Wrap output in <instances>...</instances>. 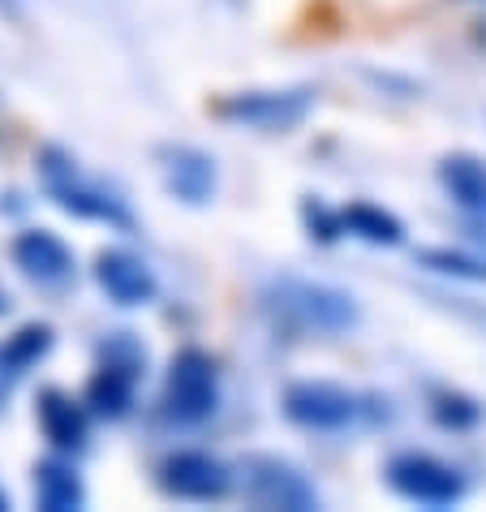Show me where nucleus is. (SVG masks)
Returning <instances> with one entry per match:
<instances>
[{"mask_svg": "<svg viewBox=\"0 0 486 512\" xmlns=\"http://www.w3.org/2000/svg\"><path fill=\"white\" fill-rule=\"evenodd\" d=\"M259 315L284 340H340L362 323V306L340 284L271 276L259 289Z\"/></svg>", "mask_w": 486, "mask_h": 512, "instance_id": "1", "label": "nucleus"}, {"mask_svg": "<svg viewBox=\"0 0 486 512\" xmlns=\"http://www.w3.org/2000/svg\"><path fill=\"white\" fill-rule=\"evenodd\" d=\"M35 173H39V186L52 198V207H61L65 216H74L82 224H104L112 233H134V211L130 203L99 181L95 173L82 168V160L74 151H65L61 142H44L35 151Z\"/></svg>", "mask_w": 486, "mask_h": 512, "instance_id": "2", "label": "nucleus"}, {"mask_svg": "<svg viewBox=\"0 0 486 512\" xmlns=\"http://www.w3.org/2000/svg\"><path fill=\"white\" fill-rule=\"evenodd\" d=\"M375 405H379V396L353 392L336 379H297L280 396L284 418H289L297 431H310V435H345L366 422L392 418V409L379 414Z\"/></svg>", "mask_w": 486, "mask_h": 512, "instance_id": "3", "label": "nucleus"}, {"mask_svg": "<svg viewBox=\"0 0 486 512\" xmlns=\"http://www.w3.org/2000/svg\"><path fill=\"white\" fill-rule=\"evenodd\" d=\"M224 375L207 349L185 345L164 366L160 379V418L168 426H203L220 414Z\"/></svg>", "mask_w": 486, "mask_h": 512, "instance_id": "4", "label": "nucleus"}, {"mask_svg": "<svg viewBox=\"0 0 486 512\" xmlns=\"http://www.w3.org/2000/svg\"><path fill=\"white\" fill-rule=\"evenodd\" d=\"M237 495L250 508L263 512H314L323 508V495L314 478L297 461L280 457V452H250L237 461Z\"/></svg>", "mask_w": 486, "mask_h": 512, "instance_id": "5", "label": "nucleus"}, {"mask_svg": "<svg viewBox=\"0 0 486 512\" xmlns=\"http://www.w3.org/2000/svg\"><path fill=\"white\" fill-rule=\"evenodd\" d=\"M142 366H147V349L134 340V332H112L99 345V362L87 379V388H82V401L91 405L95 418L121 422L134 414Z\"/></svg>", "mask_w": 486, "mask_h": 512, "instance_id": "6", "label": "nucleus"}, {"mask_svg": "<svg viewBox=\"0 0 486 512\" xmlns=\"http://www.w3.org/2000/svg\"><path fill=\"white\" fill-rule=\"evenodd\" d=\"M310 112H314L310 87H254V91L220 95L211 104L216 121L254 134H293L297 125H306Z\"/></svg>", "mask_w": 486, "mask_h": 512, "instance_id": "7", "label": "nucleus"}, {"mask_svg": "<svg viewBox=\"0 0 486 512\" xmlns=\"http://www.w3.org/2000/svg\"><path fill=\"white\" fill-rule=\"evenodd\" d=\"M383 482L388 491L400 495L405 504H418V508H456L469 495V478L456 469L452 461L435 457V452H422V448H400L383 465Z\"/></svg>", "mask_w": 486, "mask_h": 512, "instance_id": "8", "label": "nucleus"}, {"mask_svg": "<svg viewBox=\"0 0 486 512\" xmlns=\"http://www.w3.org/2000/svg\"><path fill=\"white\" fill-rule=\"evenodd\" d=\"M155 487L181 504H220L237 491V465L203 448H177L155 465Z\"/></svg>", "mask_w": 486, "mask_h": 512, "instance_id": "9", "label": "nucleus"}, {"mask_svg": "<svg viewBox=\"0 0 486 512\" xmlns=\"http://www.w3.org/2000/svg\"><path fill=\"white\" fill-rule=\"evenodd\" d=\"M9 259H13V267H18L22 280H31L35 289H48V293L69 289L74 276H78L74 246H69L61 233H52V229H22V233H13Z\"/></svg>", "mask_w": 486, "mask_h": 512, "instance_id": "10", "label": "nucleus"}, {"mask_svg": "<svg viewBox=\"0 0 486 512\" xmlns=\"http://www.w3.org/2000/svg\"><path fill=\"white\" fill-rule=\"evenodd\" d=\"M91 276L99 284V293L121 310L151 306L155 297H160V276H155V267L130 246H104L91 263Z\"/></svg>", "mask_w": 486, "mask_h": 512, "instance_id": "11", "label": "nucleus"}, {"mask_svg": "<svg viewBox=\"0 0 486 512\" xmlns=\"http://www.w3.org/2000/svg\"><path fill=\"white\" fill-rule=\"evenodd\" d=\"M155 164H160V181L168 198H177L181 207H207L220 190V168L203 147L168 142V147L155 151Z\"/></svg>", "mask_w": 486, "mask_h": 512, "instance_id": "12", "label": "nucleus"}, {"mask_svg": "<svg viewBox=\"0 0 486 512\" xmlns=\"http://www.w3.org/2000/svg\"><path fill=\"white\" fill-rule=\"evenodd\" d=\"M91 405L82 396L65 392V388H39L35 396V426L39 435L48 439L52 452H65V457H82L91 448Z\"/></svg>", "mask_w": 486, "mask_h": 512, "instance_id": "13", "label": "nucleus"}, {"mask_svg": "<svg viewBox=\"0 0 486 512\" xmlns=\"http://www.w3.org/2000/svg\"><path fill=\"white\" fill-rule=\"evenodd\" d=\"M439 190L452 198L474 224L486 229V160L474 151H452L435 164Z\"/></svg>", "mask_w": 486, "mask_h": 512, "instance_id": "14", "label": "nucleus"}, {"mask_svg": "<svg viewBox=\"0 0 486 512\" xmlns=\"http://www.w3.org/2000/svg\"><path fill=\"white\" fill-rule=\"evenodd\" d=\"M35 508L44 512H78L87 508V482H82V469L74 457L65 452H48L44 461H35Z\"/></svg>", "mask_w": 486, "mask_h": 512, "instance_id": "15", "label": "nucleus"}, {"mask_svg": "<svg viewBox=\"0 0 486 512\" xmlns=\"http://www.w3.org/2000/svg\"><path fill=\"white\" fill-rule=\"evenodd\" d=\"M340 220H345V237L366 241V246H375V250L405 246V220H400L396 211L379 207V203H366V198H357V203L340 207Z\"/></svg>", "mask_w": 486, "mask_h": 512, "instance_id": "16", "label": "nucleus"}, {"mask_svg": "<svg viewBox=\"0 0 486 512\" xmlns=\"http://www.w3.org/2000/svg\"><path fill=\"white\" fill-rule=\"evenodd\" d=\"M56 349V332H52V323H22V327H13V332L0 340V366L13 375V379H22V375H31L39 362H48V353Z\"/></svg>", "mask_w": 486, "mask_h": 512, "instance_id": "17", "label": "nucleus"}, {"mask_svg": "<svg viewBox=\"0 0 486 512\" xmlns=\"http://www.w3.org/2000/svg\"><path fill=\"white\" fill-rule=\"evenodd\" d=\"M418 263L435 276H452V280H469V284H486V254H469V250H448V246H431L418 250Z\"/></svg>", "mask_w": 486, "mask_h": 512, "instance_id": "18", "label": "nucleus"}, {"mask_svg": "<svg viewBox=\"0 0 486 512\" xmlns=\"http://www.w3.org/2000/svg\"><path fill=\"white\" fill-rule=\"evenodd\" d=\"M431 418H435V426H443V431L461 435V431H474L482 422V405L456 388H435L431 392Z\"/></svg>", "mask_w": 486, "mask_h": 512, "instance_id": "19", "label": "nucleus"}, {"mask_svg": "<svg viewBox=\"0 0 486 512\" xmlns=\"http://www.w3.org/2000/svg\"><path fill=\"white\" fill-rule=\"evenodd\" d=\"M302 229L319 246H336L345 237V220H340V207H327L323 198H302Z\"/></svg>", "mask_w": 486, "mask_h": 512, "instance_id": "20", "label": "nucleus"}, {"mask_svg": "<svg viewBox=\"0 0 486 512\" xmlns=\"http://www.w3.org/2000/svg\"><path fill=\"white\" fill-rule=\"evenodd\" d=\"M9 388H13V375L0 366V405H5V396H9Z\"/></svg>", "mask_w": 486, "mask_h": 512, "instance_id": "21", "label": "nucleus"}, {"mask_svg": "<svg viewBox=\"0 0 486 512\" xmlns=\"http://www.w3.org/2000/svg\"><path fill=\"white\" fill-rule=\"evenodd\" d=\"M0 512H9V495H5V487H0Z\"/></svg>", "mask_w": 486, "mask_h": 512, "instance_id": "22", "label": "nucleus"}, {"mask_svg": "<svg viewBox=\"0 0 486 512\" xmlns=\"http://www.w3.org/2000/svg\"><path fill=\"white\" fill-rule=\"evenodd\" d=\"M474 5H486V0H474Z\"/></svg>", "mask_w": 486, "mask_h": 512, "instance_id": "23", "label": "nucleus"}]
</instances>
